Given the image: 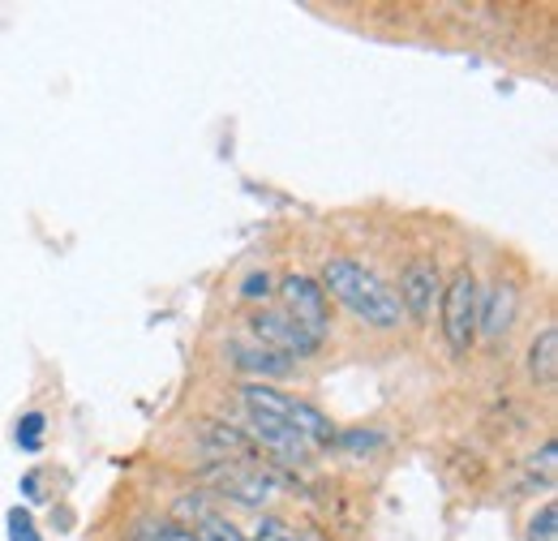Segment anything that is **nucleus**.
<instances>
[{
	"label": "nucleus",
	"mask_w": 558,
	"mask_h": 541,
	"mask_svg": "<svg viewBox=\"0 0 558 541\" xmlns=\"http://www.w3.org/2000/svg\"><path fill=\"white\" fill-rule=\"evenodd\" d=\"M529 378L542 383V387H550V383L558 378V332L555 327H546L542 336L533 339V348H529Z\"/></svg>",
	"instance_id": "obj_12"
},
{
	"label": "nucleus",
	"mask_w": 558,
	"mask_h": 541,
	"mask_svg": "<svg viewBox=\"0 0 558 541\" xmlns=\"http://www.w3.org/2000/svg\"><path fill=\"white\" fill-rule=\"evenodd\" d=\"M477 279L469 275V270H456L451 275V284L442 288V336H447V348L460 357V352H469L473 348V339H477Z\"/></svg>",
	"instance_id": "obj_3"
},
{
	"label": "nucleus",
	"mask_w": 558,
	"mask_h": 541,
	"mask_svg": "<svg viewBox=\"0 0 558 541\" xmlns=\"http://www.w3.org/2000/svg\"><path fill=\"white\" fill-rule=\"evenodd\" d=\"M130 541H198L194 529L168 520V516H142L138 525L130 529Z\"/></svg>",
	"instance_id": "obj_13"
},
{
	"label": "nucleus",
	"mask_w": 558,
	"mask_h": 541,
	"mask_svg": "<svg viewBox=\"0 0 558 541\" xmlns=\"http://www.w3.org/2000/svg\"><path fill=\"white\" fill-rule=\"evenodd\" d=\"M210 485L219 494H228L232 503L241 507H263L279 494V481L271 469L254 465V460H241V465H215L210 469Z\"/></svg>",
	"instance_id": "obj_4"
},
{
	"label": "nucleus",
	"mask_w": 558,
	"mask_h": 541,
	"mask_svg": "<svg viewBox=\"0 0 558 541\" xmlns=\"http://www.w3.org/2000/svg\"><path fill=\"white\" fill-rule=\"evenodd\" d=\"M203 447H207L210 456H219V465L254 460V443L236 425H210V434H203Z\"/></svg>",
	"instance_id": "obj_11"
},
{
	"label": "nucleus",
	"mask_w": 558,
	"mask_h": 541,
	"mask_svg": "<svg viewBox=\"0 0 558 541\" xmlns=\"http://www.w3.org/2000/svg\"><path fill=\"white\" fill-rule=\"evenodd\" d=\"M250 332H254V344H263V348H276L283 357H305V352H314L323 339H314L305 327H296L283 310H258L254 318H250Z\"/></svg>",
	"instance_id": "obj_6"
},
{
	"label": "nucleus",
	"mask_w": 558,
	"mask_h": 541,
	"mask_svg": "<svg viewBox=\"0 0 558 541\" xmlns=\"http://www.w3.org/2000/svg\"><path fill=\"white\" fill-rule=\"evenodd\" d=\"M250 425H254V438H258L263 447H271L276 456H283V460H305L310 443H305L301 434H292L288 425H279L276 417H267V412H250Z\"/></svg>",
	"instance_id": "obj_9"
},
{
	"label": "nucleus",
	"mask_w": 558,
	"mask_h": 541,
	"mask_svg": "<svg viewBox=\"0 0 558 541\" xmlns=\"http://www.w3.org/2000/svg\"><path fill=\"white\" fill-rule=\"evenodd\" d=\"M555 456H558V443L550 438V443L529 460V477H533V481L542 477V485H555Z\"/></svg>",
	"instance_id": "obj_15"
},
{
	"label": "nucleus",
	"mask_w": 558,
	"mask_h": 541,
	"mask_svg": "<svg viewBox=\"0 0 558 541\" xmlns=\"http://www.w3.org/2000/svg\"><path fill=\"white\" fill-rule=\"evenodd\" d=\"M177 516H181V520L203 525V520H207V516H215V512L207 507V498H203V494H181V498H177Z\"/></svg>",
	"instance_id": "obj_17"
},
{
	"label": "nucleus",
	"mask_w": 558,
	"mask_h": 541,
	"mask_svg": "<svg viewBox=\"0 0 558 541\" xmlns=\"http://www.w3.org/2000/svg\"><path fill=\"white\" fill-rule=\"evenodd\" d=\"M438 297H442V275H438V267L434 263H409L404 275H400V310L425 323Z\"/></svg>",
	"instance_id": "obj_7"
},
{
	"label": "nucleus",
	"mask_w": 558,
	"mask_h": 541,
	"mask_svg": "<svg viewBox=\"0 0 558 541\" xmlns=\"http://www.w3.org/2000/svg\"><path fill=\"white\" fill-rule=\"evenodd\" d=\"M279 301H283V314L296 323V327H305L314 339L327 336V292H323V284L318 279H310V275H283L279 279Z\"/></svg>",
	"instance_id": "obj_5"
},
{
	"label": "nucleus",
	"mask_w": 558,
	"mask_h": 541,
	"mask_svg": "<svg viewBox=\"0 0 558 541\" xmlns=\"http://www.w3.org/2000/svg\"><path fill=\"white\" fill-rule=\"evenodd\" d=\"M9 538L13 541H39L35 525H31V516H26L22 507H13V512H9Z\"/></svg>",
	"instance_id": "obj_18"
},
{
	"label": "nucleus",
	"mask_w": 558,
	"mask_h": 541,
	"mask_svg": "<svg viewBox=\"0 0 558 541\" xmlns=\"http://www.w3.org/2000/svg\"><path fill=\"white\" fill-rule=\"evenodd\" d=\"M39 434H44V417H39V412H31V417L17 425V443H22L26 452H35V447H39Z\"/></svg>",
	"instance_id": "obj_19"
},
{
	"label": "nucleus",
	"mask_w": 558,
	"mask_h": 541,
	"mask_svg": "<svg viewBox=\"0 0 558 541\" xmlns=\"http://www.w3.org/2000/svg\"><path fill=\"white\" fill-rule=\"evenodd\" d=\"M241 292H245V297H250V301H263V297H267V292H271V279H267V275H250V279H245V288H241Z\"/></svg>",
	"instance_id": "obj_20"
},
{
	"label": "nucleus",
	"mask_w": 558,
	"mask_h": 541,
	"mask_svg": "<svg viewBox=\"0 0 558 541\" xmlns=\"http://www.w3.org/2000/svg\"><path fill=\"white\" fill-rule=\"evenodd\" d=\"M232 361H236V370L258 374V378H283L292 370V357L263 348V344H232Z\"/></svg>",
	"instance_id": "obj_10"
},
{
	"label": "nucleus",
	"mask_w": 558,
	"mask_h": 541,
	"mask_svg": "<svg viewBox=\"0 0 558 541\" xmlns=\"http://www.w3.org/2000/svg\"><path fill=\"white\" fill-rule=\"evenodd\" d=\"M241 400L250 412H267V417H276L279 425H288L292 434H301L310 447L314 443H336L340 434H336V425L318 412L314 405H305V400H292V396H283L276 387H267V383H245L241 387Z\"/></svg>",
	"instance_id": "obj_2"
},
{
	"label": "nucleus",
	"mask_w": 558,
	"mask_h": 541,
	"mask_svg": "<svg viewBox=\"0 0 558 541\" xmlns=\"http://www.w3.org/2000/svg\"><path fill=\"white\" fill-rule=\"evenodd\" d=\"M344 443H349V447H356V452H361V447H378L383 438H378L374 430H352V438H344Z\"/></svg>",
	"instance_id": "obj_21"
},
{
	"label": "nucleus",
	"mask_w": 558,
	"mask_h": 541,
	"mask_svg": "<svg viewBox=\"0 0 558 541\" xmlns=\"http://www.w3.org/2000/svg\"><path fill=\"white\" fill-rule=\"evenodd\" d=\"M250 541H310V538H301V533L288 529L283 520H271V516H267V520H258V529H254Z\"/></svg>",
	"instance_id": "obj_16"
},
{
	"label": "nucleus",
	"mask_w": 558,
	"mask_h": 541,
	"mask_svg": "<svg viewBox=\"0 0 558 541\" xmlns=\"http://www.w3.org/2000/svg\"><path fill=\"white\" fill-rule=\"evenodd\" d=\"M323 292H331L349 314H356L365 327L374 332H396L404 310H400V297L361 263L352 259H331L323 267Z\"/></svg>",
	"instance_id": "obj_1"
},
{
	"label": "nucleus",
	"mask_w": 558,
	"mask_h": 541,
	"mask_svg": "<svg viewBox=\"0 0 558 541\" xmlns=\"http://www.w3.org/2000/svg\"><path fill=\"white\" fill-rule=\"evenodd\" d=\"M511 323H515V288L494 284L486 297H477V332L486 339H498L511 332Z\"/></svg>",
	"instance_id": "obj_8"
},
{
	"label": "nucleus",
	"mask_w": 558,
	"mask_h": 541,
	"mask_svg": "<svg viewBox=\"0 0 558 541\" xmlns=\"http://www.w3.org/2000/svg\"><path fill=\"white\" fill-rule=\"evenodd\" d=\"M529 541H558V507L546 503L533 520H529Z\"/></svg>",
	"instance_id": "obj_14"
}]
</instances>
